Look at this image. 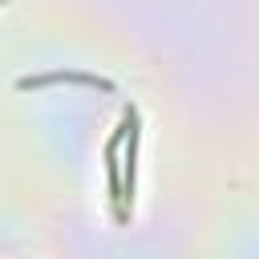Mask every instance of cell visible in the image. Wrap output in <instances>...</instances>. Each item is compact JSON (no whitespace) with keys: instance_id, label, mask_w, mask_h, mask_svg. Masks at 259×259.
I'll use <instances>...</instances> for the list:
<instances>
[{"instance_id":"2","label":"cell","mask_w":259,"mask_h":259,"mask_svg":"<svg viewBox=\"0 0 259 259\" xmlns=\"http://www.w3.org/2000/svg\"><path fill=\"white\" fill-rule=\"evenodd\" d=\"M57 81H73V85H97V89H105V93H113V89H117L109 77H97V73H77V69L28 73V77H16V89H40V85H57Z\"/></svg>"},{"instance_id":"1","label":"cell","mask_w":259,"mask_h":259,"mask_svg":"<svg viewBox=\"0 0 259 259\" xmlns=\"http://www.w3.org/2000/svg\"><path fill=\"white\" fill-rule=\"evenodd\" d=\"M130 113H121V125L109 134V142H105V178H109V202H113V219L117 223H130V210H125V194H121V158H117V150L125 146V134H130Z\"/></svg>"}]
</instances>
